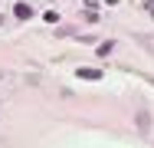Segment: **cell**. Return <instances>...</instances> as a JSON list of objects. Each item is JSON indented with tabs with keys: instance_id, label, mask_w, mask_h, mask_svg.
<instances>
[{
	"instance_id": "cell-1",
	"label": "cell",
	"mask_w": 154,
	"mask_h": 148,
	"mask_svg": "<svg viewBox=\"0 0 154 148\" xmlns=\"http://www.w3.org/2000/svg\"><path fill=\"white\" fill-rule=\"evenodd\" d=\"M134 122H138V132H141V135H148V132H151V115H148V109H138Z\"/></svg>"
},
{
	"instance_id": "cell-2",
	"label": "cell",
	"mask_w": 154,
	"mask_h": 148,
	"mask_svg": "<svg viewBox=\"0 0 154 148\" xmlns=\"http://www.w3.org/2000/svg\"><path fill=\"white\" fill-rule=\"evenodd\" d=\"M13 13H17L20 20H30V17H33V7H30V3H17V7H13Z\"/></svg>"
},
{
	"instance_id": "cell-3",
	"label": "cell",
	"mask_w": 154,
	"mask_h": 148,
	"mask_svg": "<svg viewBox=\"0 0 154 148\" xmlns=\"http://www.w3.org/2000/svg\"><path fill=\"white\" fill-rule=\"evenodd\" d=\"M79 76H82V79H102L98 69H79Z\"/></svg>"
},
{
	"instance_id": "cell-4",
	"label": "cell",
	"mask_w": 154,
	"mask_h": 148,
	"mask_svg": "<svg viewBox=\"0 0 154 148\" xmlns=\"http://www.w3.org/2000/svg\"><path fill=\"white\" fill-rule=\"evenodd\" d=\"M3 76H7V72H3V69H0V79H3Z\"/></svg>"
}]
</instances>
